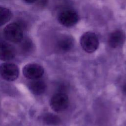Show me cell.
Masks as SVG:
<instances>
[{"mask_svg":"<svg viewBox=\"0 0 126 126\" xmlns=\"http://www.w3.org/2000/svg\"><path fill=\"white\" fill-rule=\"evenodd\" d=\"M50 105L52 110L55 112L63 111L68 106V97L66 94L63 92L56 93L51 97Z\"/></svg>","mask_w":126,"mask_h":126,"instance_id":"cell-3","label":"cell"},{"mask_svg":"<svg viewBox=\"0 0 126 126\" xmlns=\"http://www.w3.org/2000/svg\"><path fill=\"white\" fill-rule=\"evenodd\" d=\"M16 55V50L13 46L5 42L0 43V60L9 61L12 60Z\"/></svg>","mask_w":126,"mask_h":126,"instance_id":"cell-7","label":"cell"},{"mask_svg":"<svg viewBox=\"0 0 126 126\" xmlns=\"http://www.w3.org/2000/svg\"><path fill=\"white\" fill-rule=\"evenodd\" d=\"M80 44L85 51L91 53L98 48L99 46L98 38L94 33L88 32L81 36Z\"/></svg>","mask_w":126,"mask_h":126,"instance_id":"cell-2","label":"cell"},{"mask_svg":"<svg viewBox=\"0 0 126 126\" xmlns=\"http://www.w3.org/2000/svg\"><path fill=\"white\" fill-rule=\"evenodd\" d=\"M79 20L77 13L72 9H65L62 11L58 16V21L62 25L70 27L75 25Z\"/></svg>","mask_w":126,"mask_h":126,"instance_id":"cell-5","label":"cell"},{"mask_svg":"<svg viewBox=\"0 0 126 126\" xmlns=\"http://www.w3.org/2000/svg\"><path fill=\"white\" fill-rule=\"evenodd\" d=\"M74 39L68 35H64L61 36L57 41V47L61 52L65 53L70 51L73 47Z\"/></svg>","mask_w":126,"mask_h":126,"instance_id":"cell-8","label":"cell"},{"mask_svg":"<svg viewBox=\"0 0 126 126\" xmlns=\"http://www.w3.org/2000/svg\"><path fill=\"white\" fill-rule=\"evenodd\" d=\"M44 68L40 65L31 63L26 64L23 68L24 76L29 79H39L44 74Z\"/></svg>","mask_w":126,"mask_h":126,"instance_id":"cell-6","label":"cell"},{"mask_svg":"<svg viewBox=\"0 0 126 126\" xmlns=\"http://www.w3.org/2000/svg\"><path fill=\"white\" fill-rule=\"evenodd\" d=\"M43 121L46 125L50 126H57L61 123V119L58 116L50 113L44 115Z\"/></svg>","mask_w":126,"mask_h":126,"instance_id":"cell-11","label":"cell"},{"mask_svg":"<svg viewBox=\"0 0 126 126\" xmlns=\"http://www.w3.org/2000/svg\"><path fill=\"white\" fill-rule=\"evenodd\" d=\"M24 0L28 3H32L35 2L37 0Z\"/></svg>","mask_w":126,"mask_h":126,"instance_id":"cell-14","label":"cell"},{"mask_svg":"<svg viewBox=\"0 0 126 126\" xmlns=\"http://www.w3.org/2000/svg\"><path fill=\"white\" fill-rule=\"evenodd\" d=\"M11 17L12 13L9 9L0 6V26L7 23Z\"/></svg>","mask_w":126,"mask_h":126,"instance_id":"cell-12","label":"cell"},{"mask_svg":"<svg viewBox=\"0 0 126 126\" xmlns=\"http://www.w3.org/2000/svg\"><path fill=\"white\" fill-rule=\"evenodd\" d=\"M125 33L121 30H116L112 32L108 38V44L110 47L116 48L121 46L124 41Z\"/></svg>","mask_w":126,"mask_h":126,"instance_id":"cell-9","label":"cell"},{"mask_svg":"<svg viewBox=\"0 0 126 126\" xmlns=\"http://www.w3.org/2000/svg\"><path fill=\"white\" fill-rule=\"evenodd\" d=\"M29 88L33 94L40 95L45 92L46 89V84L40 78L32 80L29 84Z\"/></svg>","mask_w":126,"mask_h":126,"instance_id":"cell-10","label":"cell"},{"mask_svg":"<svg viewBox=\"0 0 126 126\" xmlns=\"http://www.w3.org/2000/svg\"><path fill=\"white\" fill-rule=\"evenodd\" d=\"M19 74L18 67L14 63H5L0 65V75L6 81H12L16 80Z\"/></svg>","mask_w":126,"mask_h":126,"instance_id":"cell-4","label":"cell"},{"mask_svg":"<svg viewBox=\"0 0 126 126\" xmlns=\"http://www.w3.org/2000/svg\"><path fill=\"white\" fill-rule=\"evenodd\" d=\"M123 90H124V93H126V84H125L124 86V88H123Z\"/></svg>","mask_w":126,"mask_h":126,"instance_id":"cell-15","label":"cell"},{"mask_svg":"<svg viewBox=\"0 0 126 126\" xmlns=\"http://www.w3.org/2000/svg\"><path fill=\"white\" fill-rule=\"evenodd\" d=\"M24 26L20 22H13L7 25L3 30V35L8 41L19 43L23 38Z\"/></svg>","mask_w":126,"mask_h":126,"instance_id":"cell-1","label":"cell"},{"mask_svg":"<svg viewBox=\"0 0 126 126\" xmlns=\"http://www.w3.org/2000/svg\"><path fill=\"white\" fill-rule=\"evenodd\" d=\"M21 49L23 52L27 53L32 49L33 44L32 41L29 38L23 39L21 41Z\"/></svg>","mask_w":126,"mask_h":126,"instance_id":"cell-13","label":"cell"}]
</instances>
